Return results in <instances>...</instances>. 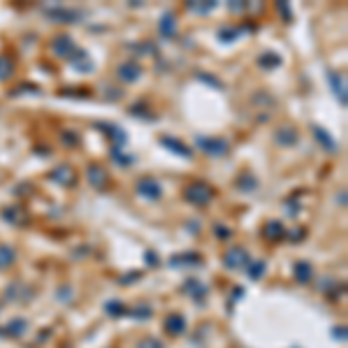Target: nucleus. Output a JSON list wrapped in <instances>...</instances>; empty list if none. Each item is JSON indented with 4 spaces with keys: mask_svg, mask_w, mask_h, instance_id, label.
I'll return each mask as SVG.
<instances>
[{
    "mask_svg": "<svg viewBox=\"0 0 348 348\" xmlns=\"http://www.w3.org/2000/svg\"><path fill=\"white\" fill-rule=\"evenodd\" d=\"M281 234H283V225L279 221H272L265 225V237H267V239H279Z\"/></svg>",
    "mask_w": 348,
    "mask_h": 348,
    "instance_id": "2eb2a0df",
    "label": "nucleus"
},
{
    "mask_svg": "<svg viewBox=\"0 0 348 348\" xmlns=\"http://www.w3.org/2000/svg\"><path fill=\"white\" fill-rule=\"evenodd\" d=\"M244 263L249 265V255H246V251H244V249H239V246H234V249H230V251L225 253V265H228V267H232V269L242 267Z\"/></svg>",
    "mask_w": 348,
    "mask_h": 348,
    "instance_id": "39448f33",
    "label": "nucleus"
},
{
    "mask_svg": "<svg viewBox=\"0 0 348 348\" xmlns=\"http://www.w3.org/2000/svg\"><path fill=\"white\" fill-rule=\"evenodd\" d=\"M330 79V84H332V91L337 93V98L341 100V105H346V86H344V79H341V74H330L327 77Z\"/></svg>",
    "mask_w": 348,
    "mask_h": 348,
    "instance_id": "9d476101",
    "label": "nucleus"
},
{
    "mask_svg": "<svg viewBox=\"0 0 348 348\" xmlns=\"http://www.w3.org/2000/svg\"><path fill=\"white\" fill-rule=\"evenodd\" d=\"M260 65H265V67H276V65H281V58H279L276 53H263Z\"/></svg>",
    "mask_w": 348,
    "mask_h": 348,
    "instance_id": "aec40b11",
    "label": "nucleus"
},
{
    "mask_svg": "<svg viewBox=\"0 0 348 348\" xmlns=\"http://www.w3.org/2000/svg\"><path fill=\"white\" fill-rule=\"evenodd\" d=\"M263 269H265V263H258V265H253V267H251V274L258 276L260 272H263Z\"/></svg>",
    "mask_w": 348,
    "mask_h": 348,
    "instance_id": "a878e982",
    "label": "nucleus"
},
{
    "mask_svg": "<svg viewBox=\"0 0 348 348\" xmlns=\"http://www.w3.org/2000/svg\"><path fill=\"white\" fill-rule=\"evenodd\" d=\"M188 10H193V12H211V10H214V2H202V5H198V2H190Z\"/></svg>",
    "mask_w": 348,
    "mask_h": 348,
    "instance_id": "4be33fe9",
    "label": "nucleus"
},
{
    "mask_svg": "<svg viewBox=\"0 0 348 348\" xmlns=\"http://www.w3.org/2000/svg\"><path fill=\"white\" fill-rule=\"evenodd\" d=\"M12 72H14V65H12V61H10V58H5V56H0V79H7Z\"/></svg>",
    "mask_w": 348,
    "mask_h": 348,
    "instance_id": "6ab92c4d",
    "label": "nucleus"
},
{
    "mask_svg": "<svg viewBox=\"0 0 348 348\" xmlns=\"http://www.w3.org/2000/svg\"><path fill=\"white\" fill-rule=\"evenodd\" d=\"M88 181H91L93 188H102L107 183V172L102 167H98V165H91L88 167Z\"/></svg>",
    "mask_w": 348,
    "mask_h": 348,
    "instance_id": "0eeeda50",
    "label": "nucleus"
},
{
    "mask_svg": "<svg viewBox=\"0 0 348 348\" xmlns=\"http://www.w3.org/2000/svg\"><path fill=\"white\" fill-rule=\"evenodd\" d=\"M95 128H100V130H109V133H107L109 137L118 139V144H126V135H123V130H121V128H116V126H107V123H100V126H95Z\"/></svg>",
    "mask_w": 348,
    "mask_h": 348,
    "instance_id": "dca6fc26",
    "label": "nucleus"
},
{
    "mask_svg": "<svg viewBox=\"0 0 348 348\" xmlns=\"http://www.w3.org/2000/svg\"><path fill=\"white\" fill-rule=\"evenodd\" d=\"M142 70H139V65L135 61H126V63L118 65V77L123 79V82H137Z\"/></svg>",
    "mask_w": 348,
    "mask_h": 348,
    "instance_id": "20e7f679",
    "label": "nucleus"
},
{
    "mask_svg": "<svg viewBox=\"0 0 348 348\" xmlns=\"http://www.w3.org/2000/svg\"><path fill=\"white\" fill-rule=\"evenodd\" d=\"M2 218H5V221H10L12 225H19V223L23 221L21 207H7V209H2Z\"/></svg>",
    "mask_w": 348,
    "mask_h": 348,
    "instance_id": "4468645a",
    "label": "nucleus"
},
{
    "mask_svg": "<svg viewBox=\"0 0 348 348\" xmlns=\"http://www.w3.org/2000/svg\"><path fill=\"white\" fill-rule=\"evenodd\" d=\"M160 142H163V147L172 149V151H174V153H179V156H183V158H190V153H193V151H190V149L186 147V144H181L179 139H172V137H163V139H160Z\"/></svg>",
    "mask_w": 348,
    "mask_h": 348,
    "instance_id": "1a4fd4ad",
    "label": "nucleus"
},
{
    "mask_svg": "<svg viewBox=\"0 0 348 348\" xmlns=\"http://www.w3.org/2000/svg\"><path fill=\"white\" fill-rule=\"evenodd\" d=\"M112 158L118 160L121 165H128V163H133V158L130 156H123V151H121V147H114L112 149Z\"/></svg>",
    "mask_w": 348,
    "mask_h": 348,
    "instance_id": "412c9836",
    "label": "nucleus"
},
{
    "mask_svg": "<svg viewBox=\"0 0 348 348\" xmlns=\"http://www.w3.org/2000/svg\"><path fill=\"white\" fill-rule=\"evenodd\" d=\"M181 327H183V323L179 320V316H174V320L167 323V330H172V332H181Z\"/></svg>",
    "mask_w": 348,
    "mask_h": 348,
    "instance_id": "5701e85b",
    "label": "nucleus"
},
{
    "mask_svg": "<svg viewBox=\"0 0 348 348\" xmlns=\"http://www.w3.org/2000/svg\"><path fill=\"white\" fill-rule=\"evenodd\" d=\"M139 348H163V344L156 341V339H144V341L139 344Z\"/></svg>",
    "mask_w": 348,
    "mask_h": 348,
    "instance_id": "b1692460",
    "label": "nucleus"
},
{
    "mask_svg": "<svg viewBox=\"0 0 348 348\" xmlns=\"http://www.w3.org/2000/svg\"><path fill=\"white\" fill-rule=\"evenodd\" d=\"M183 195H186V200H188V202H193V204L202 207V204H207V202L211 200V188L207 186V183L198 181V183H190Z\"/></svg>",
    "mask_w": 348,
    "mask_h": 348,
    "instance_id": "f03ea898",
    "label": "nucleus"
},
{
    "mask_svg": "<svg viewBox=\"0 0 348 348\" xmlns=\"http://www.w3.org/2000/svg\"><path fill=\"white\" fill-rule=\"evenodd\" d=\"M216 232H218L221 237H230V230H223L221 225H216Z\"/></svg>",
    "mask_w": 348,
    "mask_h": 348,
    "instance_id": "cd10ccee",
    "label": "nucleus"
},
{
    "mask_svg": "<svg viewBox=\"0 0 348 348\" xmlns=\"http://www.w3.org/2000/svg\"><path fill=\"white\" fill-rule=\"evenodd\" d=\"M276 142L279 144H283V147H293L297 142V133L293 128H281L279 133H276Z\"/></svg>",
    "mask_w": 348,
    "mask_h": 348,
    "instance_id": "9b49d317",
    "label": "nucleus"
},
{
    "mask_svg": "<svg viewBox=\"0 0 348 348\" xmlns=\"http://www.w3.org/2000/svg\"><path fill=\"white\" fill-rule=\"evenodd\" d=\"M314 133H316V139H318V142H320V144H323V147H325L330 153H334V149H337V142H334V139L327 135V130H323V128L316 126V128H314Z\"/></svg>",
    "mask_w": 348,
    "mask_h": 348,
    "instance_id": "f8f14e48",
    "label": "nucleus"
},
{
    "mask_svg": "<svg viewBox=\"0 0 348 348\" xmlns=\"http://www.w3.org/2000/svg\"><path fill=\"white\" fill-rule=\"evenodd\" d=\"M295 276H297V281H299V283H306V281H309V276H311V265L299 263L295 267Z\"/></svg>",
    "mask_w": 348,
    "mask_h": 348,
    "instance_id": "f3484780",
    "label": "nucleus"
},
{
    "mask_svg": "<svg viewBox=\"0 0 348 348\" xmlns=\"http://www.w3.org/2000/svg\"><path fill=\"white\" fill-rule=\"evenodd\" d=\"M12 260H14V251H12V246H0V269L2 267H7V265H12Z\"/></svg>",
    "mask_w": 348,
    "mask_h": 348,
    "instance_id": "a211bd4d",
    "label": "nucleus"
},
{
    "mask_svg": "<svg viewBox=\"0 0 348 348\" xmlns=\"http://www.w3.org/2000/svg\"><path fill=\"white\" fill-rule=\"evenodd\" d=\"M174 28H177V23H174V14H163V19H160V33L165 35V37H172L174 35Z\"/></svg>",
    "mask_w": 348,
    "mask_h": 348,
    "instance_id": "ddd939ff",
    "label": "nucleus"
},
{
    "mask_svg": "<svg viewBox=\"0 0 348 348\" xmlns=\"http://www.w3.org/2000/svg\"><path fill=\"white\" fill-rule=\"evenodd\" d=\"M198 144L204 149V153H209L214 158H221L230 151V144L221 137H198Z\"/></svg>",
    "mask_w": 348,
    "mask_h": 348,
    "instance_id": "f257e3e1",
    "label": "nucleus"
},
{
    "mask_svg": "<svg viewBox=\"0 0 348 348\" xmlns=\"http://www.w3.org/2000/svg\"><path fill=\"white\" fill-rule=\"evenodd\" d=\"M51 179L53 181H61L63 186H70V183L74 181V169L67 167V165H63V167H56L51 172Z\"/></svg>",
    "mask_w": 348,
    "mask_h": 348,
    "instance_id": "6e6552de",
    "label": "nucleus"
},
{
    "mask_svg": "<svg viewBox=\"0 0 348 348\" xmlns=\"http://www.w3.org/2000/svg\"><path fill=\"white\" fill-rule=\"evenodd\" d=\"M51 49H53V53H56V56H63V58H65L70 51H74V44H72V40H70L67 35H61V37H56V40H53Z\"/></svg>",
    "mask_w": 348,
    "mask_h": 348,
    "instance_id": "423d86ee",
    "label": "nucleus"
},
{
    "mask_svg": "<svg viewBox=\"0 0 348 348\" xmlns=\"http://www.w3.org/2000/svg\"><path fill=\"white\" fill-rule=\"evenodd\" d=\"M137 195H142V198H147V200H158L160 195H163V190H160V183L153 177H142V179L137 181Z\"/></svg>",
    "mask_w": 348,
    "mask_h": 348,
    "instance_id": "7ed1b4c3",
    "label": "nucleus"
},
{
    "mask_svg": "<svg viewBox=\"0 0 348 348\" xmlns=\"http://www.w3.org/2000/svg\"><path fill=\"white\" fill-rule=\"evenodd\" d=\"M65 142H67V144H74V142H77V137H74V135H70V130L65 133Z\"/></svg>",
    "mask_w": 348,
    "mask_h": 348,
    "instance_id": "bb28decb",
    "label": "nucleus"
},
{
    "mask_svg": "<svg viewBox=\"0 0 348 348\" xmlns=\"http://www.w3.org/2000/svg\"><path fill=\"white\" fill-rule=\"evenodd\" d=\"M239 186H244L242 190H246V186H255V179H253V177H246V174H244L242 181H239Z\"/></svg>",
    "mask_w": 348,
    "mask_h": 348,
    "instance_id": "393cba45",
    "label": "nucleus"
}]
</instances>
